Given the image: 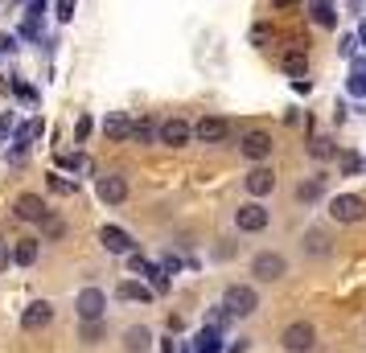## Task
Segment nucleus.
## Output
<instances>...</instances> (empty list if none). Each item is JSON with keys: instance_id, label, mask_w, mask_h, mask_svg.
<instances>
[{"instance_id": "f257e3e1", "label": "nucleus", "mask_w": 366, "mask_h": 353, "mask_svg": "<svg viewBox=\"0 0 366 353\" xmlns=\"http://www.w3.org/2000/svg\"><path fill=\"white\" fill-rule=\"evenodd\" d=\"M222 308H227L231 317H251V312L259 308V296H255L251 284H231L222 292Z\"/></svg>"}, {"instance_id": "f03ea898", "label": "nucleus", "mask_w": 366, "mask_h": 353, "mask_svg": "<svg viewBox=\"0 0 366 353\" xmlns=\"http://www.w3.org/2000/svg\"><path fill=\"white\" fill-rule=\"evenodd\" d=\"M251 275L264 280V284H276V280L288 275V259H284L280 251H259L255 259H251Z\"/></svg>"}, {"instance_id": "7ed1b4c3", "label": "nucleus", "mask_w": 366, "mask_h": 353, "mask_svg": "<svg viewBox=\"0 0 366 353\" xmlns=\"http://www.w3.org/2000/svg\"><path fill=\"white\" fill-rule=\"evenodd\" d=\"M330 218L342 222V226H354V222L366 218V202L358 198V193H337L330 202Z\"/></svg>"}, {"instance_id": "20e7f679", "label": "nucleus", "mask_w": 366, "mask_h": 353, "mask_svg": "<svg viewBox=\"0 0 366 353\" xmlns=\"http://www.w3.org/2000/svg\"><path fill=\"white\" fill-rule=\"evenodd\" d=\"M280 345L288 353H309L317 345V329L309 324V320H292V324L280 333Z\"/></svg>"}, {"instance_id": "39448f33", "label": "nucleus", "mask_w": 366, "mask_h": 353, "mask_svg": "<svg viewBox=\"0 0 366 353\" xmlns=\"http://www.w3.org/2000/svg\"><path fill=\"white\" fill-rule=\"evenodd\" d=\"M189 140H194V128H189L182 116L161 119V123H157V144H165V148H185Z\"/></svg>"}, {"instance_id": "423d86ee", "label": "nucleus", "mask_w": 366, "mask_h": 353, "mask_svg": "<svg viewBox=\"0 0 366 353\" xmlns=\"http://www.w3.org/2000/svg\"><path fill=\"white\" fill-rule=\"evenodd\" d=\"M267 218H272V214H267L259 202H247V205L234 210V226H239L243 235H259V230H267Z\"/></svg>"}, {"instance_id": "0eeeda50", "label": "nucleus", "mask_w": 366, "mask_h": 353, "mask_svg": "<svg viewBox=\"0 0 366 353\" xmlns=\"http://www.w3.org/2000/svg\"><path fill=\"white\" fill-rule=\"evenodd\" d=\"M128 267L136 271V275H144L149 280V287H152V296H161V292H169V275L161 267H152L144 255H136V251H128Z\"/></svg>"}, {"instance_id": "6e6552de", "label": "nucleus", "mask_w": 366, "mask_h": 353, "mask_svg": "<svg viewBox=\"0 0 366 353\" xmlns=\"http://www.w3.org/2000/svg\"><path fill=\"white\" fill-rule=\"evenodd\" d=\"M272 135L267 132H247V135H239V152L247 156V160H255V165H264L267 156H272Z\"/></svg>"}, {"instance_id": "1a4fd4ad", "label": "nucleus", "mask_w": 366, "mask_h": 353, "mask_svg": "<svg viewBox=\"0 0 366 353\" xmlns=\"http://www.w3.org/2000/svg\"><path fill=\"white\" fill-rule=\"evenodd\" d=\"M74 308H79V317L83 320H103V312H107V292H99V287H83L79 300H74Z\"/></svg>"}, {"instance_id": "9d476101", "label": "nucleus", "mask_w": 366, "mask_h": 353, "mask_svg": "<svg viewBox=\"0 0 366 353\" xmlns=\"http://www.w3.org/2000/svg\"><path fill=\"white\" fill-rule=\"evenodd\" d=\"M95 193H99V202L119 205V202H128V181L119 173H103L99 181H95Z\"/></svg>"}, {"instance_id": "9b49d317", "label": "nucleus", "mask_w": 366, "mask_h": 353, "mask_svg": "<svg viewBox=\"0 0 366 353\" xmlns=\"http://www.w3.org/2000/svg\"><path fill=\"white\" fill-rule=\"evenodd\" d=\"M194 135H198L202 144H222V140L231 135V123L222 116H202L198 123H194Z\"/></svg>"}, {"instance_id": "f8f14e48", "label": "nucleus", "mask_w": 366, "mask_h": 353, "mask_svg": "<svg viewBox=\"0 0 366 353\" xmlns=\"http://www.w3.org/2000/svg\"><path fill=\"white\" fill-rule=\"evenodd\" d=\"M50 320H54V304L50 300H34L25 312H21V329H25V333H37V329H46Z\"/></svg>"}, {"instance_id": "ddd939ff", "label": "nucleus", "mask_w": 366, "mask_h": 353, "mask_svg": "<svg viewBox=\"0 0 366 353\" xmlns=\"http://www.w3.org/2000/svg\"><path fill=\"white\" fill-rule=\"evenodd\" d=\"M243 185H247L251 198H267V193L276 189V173H272L267 165H255L247 177H243Z\"/></svg>"}, {"instance_id": "4468645a", "label": "nucleus", "mask_w": 366, "mask_h": 353, "mask_svg": "<svg viewBox=\"0 0 366 353\" xmlns=\"http://www.w3.org/2000/svg\"><path fill=\"white\" fill-rule=\"evenodd\" d=\"M13 132H17V135H13V144H17V148H13V160H21V156H25V148H29L41 132H46V119L34 116L29 123H21V128H13Z\"/></svg>"}, {"instance_id": "2eb2a0df", "label": "nucleus", "mask_w": 366, "mask_h": 353, "mask_svg": "<svg viewBox=\"0 0 366 353\" xmlns=\"http://www.w3.org/2000/svg\"><path fill=\"white\" fill-rule=\"evenodd\" d=\"M99 242H103V251H107V255H128L136 247L132 235H128V230H119V226H103Z\"/></svg>"}, {"instance_id": "dca6fc26", "label": "nucleus", "mask_w": 366, "mask_h": 353, "mask_svg": "<svg viewBox=\"0 0 366 353\" xmlns=\"http://www.w3.org/2000/svg\"><path fill=\"white\" fill-rule=\"evenodd\" d=\"M13 214H17L21 222H41L50 210H46V202L37 198V193H21L17 198V205H13Z\"/></svg>"}, {"instance_id": "f3484780", "label": "nucleus", "mask_w": 366, "mask_h": 353, "mask_svg": "<svg viewBox=\"0 0 366 353\" xmlns=\"http://www.w3.org/2000/svg\"><path fill=\"white\" fill-rule=\"evenodd\" d=\"M124 349L128 353H149L152 349V329H144V324L124 329Z\"/></svg>"}, {"instance_id": "a211bd4d", "label": "nucleus", "mask_w": 366, "mask_h": 353, "mask_svg": "<svg viewBox=\"0 0 366 353\" xmlns=\"http://www.w3.org/2000/svg\"><path fill=\"white\" fill-rule=\"evenodd\" d=\"M103 135H107V140H116V144H124V140H128V135H132V119L128 116H107L103 119Z\"/></svg>"}, {"instance_id": "6ab92c4d", "label": "nucleus", "mask_w": 366, "mask_h": 353, "mask_svg": "<svg viewBox=\"0 0 366 353\" xmlns=\"http://www.w3.org/2000/svg\"><path fill=\"white\" fill-rule=\"evenodd\" d=\"M37 255H41V238H21L17 247H13V263H21V267H34Z\"/></svg>"}, {"instance_id": "aec40b11", "label": "nucleus", "mask_w": 366, "mask_h": 353, "mask_svg": "<svg viewBox=\"0 0 366 353\" xmlns=\"http://www.w3.org/2000/svg\"><path fill=\"white\" fill-rule=\"evenodd\" d=\"M280 66L292 74V78H309V58H305V46H297V50H288L280 58Z\"/></svg>"}, {"instance_id": "412c9836", "label": "nucleus", "mask_w": 366, "mask_h": 353, "mask_svg": "<svg viewBox=\"0 0 366 353\" xmlns=\"http://www.w3.org/2000/svg\"><path fill=\"white\" fill-rule=\"evenodd\" d=\"M116 296H119V300H140V304L157 300V296H152V287L149 284H136V280H124V284L116 287Z\"/></svg>"}, {"instance_id": "4be33fe9", "label": "nucleus", "mask_w": 366, "mask_h": 353, "mask_svg": "<svg viewBox=\"0 0 366 353\" xmlns=\"http://www.w3.org/2000/svg\"><path fill=\"white\" fill-rule=\"evenodd\" d=\"M128 140H132V144H152V140H157V123H152V119H132V135H128Z\"/></svg>"}, {"instance_id": "5701e85b", "label": "nucleus", "mask_w": 366, "mask_h": 353, "mask_svg": "<svg viewBox=\"0 0 366 353\" xmlns=\"http://www.w3.org/2000/svg\"><path fill=\"white\" fill-rule=\"evenodd\" d=\"M321 193H325V181H321V177H309V181H300V185H297V202L313 205Z\"/></svg>"}, {"instance_id": "b1692460", "label": "nucleus", "mask_w": 366, "mask_h": 353, "mask_svg": "<svg viewBox=\"0 0 366 353\" xmlns=\"http://www.w3.org/2000/svg\"><path fill=\"white\" fill-rule=\"evenodd\" d=\"M46 9H50V0H34V4H29V13H25V29H21V34L37 37V21H41V13H46Z\"/></svg>"}, {"instance_id": "393cba45", "label": "nucleus", "mask_w": 366, "mask_h": 353, "mask_svg": "<svg viewBox=\"0 0 366 353\" xmlns=\"http://www.w3.org/2000/svg\"><path fill=\"white\" fill-rule=\"evenodd\" d=\"M309 4H313V21H317V25H325V29L337 25V13H333L330 0H309Z\"/></svg>"}, {"instance_id": "a878e982", "label": "nucleus", "mask_w": 366, "mask_h": 353, "mask_svg": "<svg viewBox=\"0 0 366 353\" xmlns=\"http://www.w3.org/2000/svg\"><path fill=\"white\" fill-rule=\"evenodd\" d=\"M198 353H222V333H218V329H202L198 333Z\"/></svg>"}, {"instance_id": "bb28decb", "label": "nucleus", "mask_w": 366, "mask_h": 353, "mask_svg": "<svg viewBox=\"0 0 366 353\" xmlns=\"http://www.w3.org/2000/svg\"><path fill=\"white\" fill-rule=\"evenodd\" d=\"M50 189L62 193V198H74V193H79V181H66L62 173H50Z\"/></svg>"}, {"instance_id": "cd10ccee", "label": "nucleus", "mask_w": 366, "mask_h": 353, "mask_svg": "<svg viewBox=\"0 0 366 353\" xmlns=\"http://www.w3.org/2000/svg\"><path fill=\"white\" fill-rule=\"evenodd\" d=\"M333 140H325V135H313V144H309V156H317V160H330L333 156Z\"/></svg>"}, {"instance_id": "c85d7f7f", "label": "nucleus", "mask_w": 366, "mask_h": 353, "mask_svg": "<svg viewBox=\"0 0 366 353\" xmlns=\"http://www.w3.org/2000/svg\"><path fill=\"white\" fill-rule=\"evenodd\" d=\"M305 247H309V255H330V238L321 235V230H309L305 235Z\"/></svg>"}, {"instance_id": "c756f323", "label": "nucleus", "mask_w": 366, "mask_h": 353, "mask_svg": "<svg viewBox=\"0 0 366 353\" xmlns=\"http://www.w3.org/2000/svg\"><path fill=\"white\" fill-rule=\"evenodd\" d=\"M231 320H234V317L227 312V308H222V304H218V308H210V317H206V329H218V333H222Z\"/></svg>"}, {"instance_id": "7c9ffc66", "label": "nucleus", "mask_w": 366, "mask_h": 353, "mask_svg": "<svg viewBox=\"0 0 366 353\" xmlns=\"http://www.w3.org/2000/svg\"><path fill=\"white\" fill-rule=\"evenodd\" d=\"M103 333H107V324H103V320H83V333H79V337H83L86 345H95Z\"/></svg>"}, {"instance_id": "2f4dec72", "label": "nucleus", "mask_w": 366, "mask_h": 353, "mask_svg": "<svg viewBox=\"0 0 366 353\" xmlns=\"http://www.w3.org/2000/svg\"><path fill=\"white\" fill-rule=\"evenodd\" d=\"M62 230H66V226H62V218H54V214H46V218H41V235H46V238H62Z\"/></svg>"}, {"instance_id": "473e14b6", "label": "nucleus", "mask_w": 366, "mask_h": 353, "mask_svg": "<svg viewBox=\"0 0 366 353\" xmlns=\"http://www.w3.org/2000/svg\"><path fill=\"white\" fill-rule=\"evenodd\" d=\"M346 91L354 95V99H366V78H358V74H350V78H346Z\"/></svg>"}, {"instance_id": "72a5a7b5", "label": "nucleus", "mask_w": 366, "mask_h": 353, "mask_svg": "<svg viewBox=\"0 0 366 353\" xmlns=\"http://www.w3.org/2000/svg\"><path fill=\"white\" fill-rule=\"evenodd\" d=\"M13 128H17V116H13V111H4V116H0V144L13 135Z\"/></svg>"}, {"instance_id": "f704fd0d", "label": "nucleus", "mask_w": 366, "mask_h": 353, "mask_svg": "<svg viewBox=\"0 0 366 353\" xmlns=\"http://www.w3.org/2000/svg\"><path fill=\"white\" fill-rule=\"evenodd\" d=\"M354 50H358V37L354 34H346L342 41H337V53H342V58H354Z\"/></svg>"}, {"instance_id": "c9c22d12", "label": "nucleus", "mask_w": 366, "mask_h": 353, "mask_svg": "<svg viewBox=\"0 0 366 353\" xmlns=\"http://www.w3.org/2000/svg\"><path fill=\"white\" fill-rule=\"evenodd\" d=\"M62 165L74 168V173H91V160L86 156H62Z\"/></svg>"}, {"instance_id": "e433bc0d", "label": "nucleus", "mask_w": 366, "mask_h": 353, "mask_svg": "<svg viewBox=\"0 0 366 353\" xmlns=\"http://www.w3.org/2000/svg\"><path fill=\"white\" fill-rule=\"evenodd\" d=\"M54 17L70 21V17H74V0H58V4H54Z\"/></svg>"}, {"instance_id": "4c0bfd02", "label": "nucleus", "mask_w": 366, "mask_h": 353, "mask_svg": "<svg viewBox=\"0 0 366 353\" xmlns=\"http://www.w3.org/2000/svg\"><path fill=\"white\" fill-rule=\"evenodd\" d=\"M358 168H362V160L354 152H342V173H358Z\"/></svg>"}, {"instance_id": "58836bf2", "label": "nucleus", "mask_w": 366, "mask_h": 353, "mask_svg": "<svg viewBox=\"0 0 366 353\" xmlns=\"http://www.w3.org/2000/svg\"><path fill=\"white\" fill-rule=\"evenodd\" d=\"M350 74H358V78H366V58H358V53H354V58H350Z\"/></svg>"}, {"instance_id": "ea45409f", "label": "nucleus", "mask_w": 366, "mask_h": 353, "mask_svg": "<svg viewBox=\"0 0 366 353\" xmlns=\"http://www.w3.org/2000/svg\"><path fill=\"white\" fill-rule=\"evenodd\" d=\"M9 263H13V255H9V242L0 238V271H9Z\"/></svg>"}, {"instance_id": "a19ab883", "label": "nucleus", "mask_w": 366, "mask_h": 353, "mask_svg": "<svg viewBox=\"0 0 366 353\" xmlns=\"http://www.w3.org/2000/svg\"><path fill=\"white\" fill-rule=\"evenodd\" d=\"M0 50H4V53H13V50H17V37H13V34H4V37H0Z\"/></svg>"}, {"instance_id": "79ce46f5", "label": "nucleus", "mask_w": 366, "mask_h": 353, "mask_svg": "<svg viewBox=\"0 0 366 353\" xmlns=\"http://www.w3.org/2000/svg\"><path fill=\"white\" fill-rule=\"evenodd\" d=\"M222 349H227V353H247V341H243V337H239V341H234V345H222Z\"/></svg>"}, {"instance_id": "37998d69", "label": "nucleus", "mask_w": 366, "mask_h": 353, "mask_svg": "<svg viewBox=\"0 0 366 353\" xmlns=\"http://www.w3.org/2000/svg\"><path fill=\"white\" fill-rule=\"evenodd\" d=\"M354 37H358V46H366V21L358 25V34H354Z\"/></svg>"}, {"instance_id": "c03bdc74", "label": "nucleus", "mask_w": 366, "mask_h": 353, "mask_svg": "<svg viewBox=\"0 0 366 353\" xmlns=\"http://www.w3.org/2000/svg\"><path fill=\"white\" fill-rule=\"evenodd\" d=\"M272 4H276V9H292V4H297V0H272Z\"/></svg>"}, {"instance_id": "a18cd8bd", "label": "nucleus", "mask_w": 366, "mask_h": 353, "mask_svg": "<svg viewBox=\"0 0 366 353\" xmlns=\"http://www.w3.org/2000/svg\"><path fill=\"white\" fill-rule=\"evenodd\" d=\"M165 353H173V341H169V345H165Z\"/></svg>"}]
</instances>
